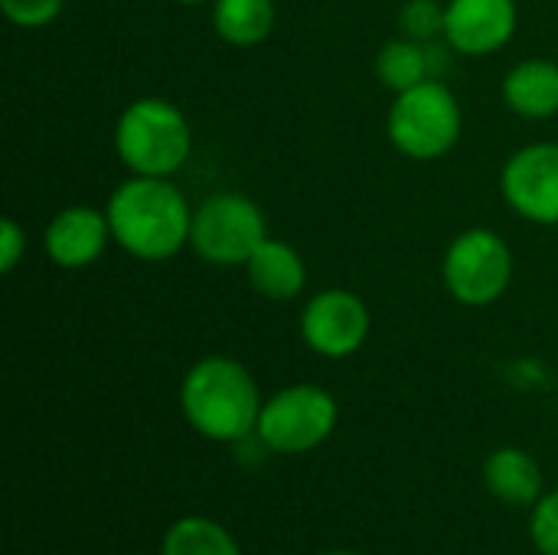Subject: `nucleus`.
<instances>
[{
  "label": "nucleus",
  "instance_id": "obj_1",
  "mask_svg": "<svg viewBox=\"0 0 558 555\" xmlns=\"http://www.w3.org/2000/svg\"><path fill=\"white\" fill-rule=\"evenodd\" d=\"M111 242L137 262H170L190 249L193 206L170 177L121 180L105 206Z\"/></svg>",
  "mask_w": 558,
  "mask_h": 555
},
{
  "label": "nucleus",
  "instance_id": "obj_2",
  "mask_svg": "<svg viewBox=\"0 0 558 555\" xmlns=\"http://www.w3.org/2000/svg\"><path fill=\"white\" fill-rule=\"evenodd\" d=\"M255 376L232 357L196 360L180 383V412L186 425L216 445H239L255 435L262 415Z\"/></svg>",
  "mask_w": 558,
  "mask_h": 555
},
{
  "label": "nucleus",
  "instance_id": "obj_3",
  "mask_svg": "<svg viewBox=\"0 0 558 555\" xmlns=\"http://www.w3.org/2000/svg\"><path fill=\"white\" fill-rule=\"evenodd\" d=\"M114 154L131 177H177L193 154V128L180 105L144 95L114 121Z\"/></svg>",
  "mask_w": 558,
  "mask_h": 555
},
{
  "label": "nucleus",
  "instance_id": "obj_4",
  "mask_svg": "<svg viewBox=\"0 0 558 555\" xmlns=\"http://www.w3.org/2000/svg\"><path fill=\"white\" fill-rule=\"evenodd\" d=\"M464 134V108L445 79H425L415 88L392 95L386 114L389 144L418 164L448 157Z\"/></svg>",
  "mask_w": 558,
  "mask_h": 555
},
{
  "label": "nucleus",
  "instance_id": "obj_5",
  "mask_svg": "<svg viewBox=\"0 0 558 555\" xmlns=\"http://www.w3.org/2000/svg\"><path fill=\"white\" fill-rule=\"evenodd\" d=\"M268 239L265 209L245 193H213L193 206L190 252L213 268H245Z\"/></svg>",
  "mask_w": 558,
  "mask_h": 555
},
{
  "label": "nucleus",
  "instance_id": "obj_6",
  "mask_svg": "<svg viewBox=\"0 0 558 555\" xmlns=\"http://www.w3.org/2000/svg\"><path fill=\"white\" fill-rule=\"evenodd\" d=\"M441 285L464 307H490L513 285V249L490 226L458 232L441 255Z\"/></svg>",
  "mask_w": 558,
  "mask_h": 555
},
{
  "label": "nucleus",
  "instance_id": "obj_7",
  "mask_svg": "<svg viewBox=\"0 0 558 555\" xmlns=\"http://www.w3.org/2000/svg\"><path fill=\"white\" fill-rule=\"evenodd\" d=\"M340 422L337 399L314 383H294L262 402L255 438L275 455H307L320 448Z\"/></svg>",
  "mask_w": 558,
  "mask_h": 555
},
{
  "label": "nucleus",
  "instance_id": "obj_8",
  "mask_svg": "<svg viewBox=\"0 0 558 555\" xmlns=\"http://www.w3.org/2000/svg\"><path fill=\"white\" fill-rule=\"evenodd\" d=\"M298 330L311 353L324 360H350L366 347L373 330V314L356 291L320 288L304 301Z\"/></svg>",
  "mask_w": 558,
  "mask_h": 555
},
{
  "label": "nucleus",
  "instance_id": "obj_9",
  "mask_svg": "<svg viewBox=\"0 0 558 555\" xmlns=\"http://www.w3.org/2000/svg\"><path fill=\"white\" fill-rule=\"evenodd\" d=\"M500 196L523 222L558 226V141L517 147L500 167Z\"/></svg>",
  "mask_w": 558,
  "mask_h": 555
},
{
  "label": "nucleus",
  "instance_id": "obj_10",
  "mask_svg": "<svg viewBox=\"0 0 558 555\" xmlns=\"http://www.w3.org/2000/svg\"><path fill=\"white\" fill-rule=\"evenodd\" d=\"M517 29V0H445V43L454 49V56H497L513 43Z\"/></svg>",
  "mask_w": 558,
  "mask_h": 555
},
{
  "label": "nucleus",
  "instance_id": "obj_11",
  "mask_svg": "<svg viewBox=\"0 0 558 555\" xmlns=\"http://www.w3.org/2000/svg\"><path fill=\"white\" fill-rule=\"evenodd\" d=\"M43 252L46 258L62 268V272H82L92 268L111 242V226L105 209L88 206V203H75V206H62L43 229Z\"/></svg>",
  "mask_w": 558,
  "mask_h": 555
},
{
  "label": "nucleus",
  "instance_id": "obj_12",
  "mask_svg": "<svg viewBox=\"0 0 558 555\" xmlns=\"http://www.w3.org/2000/svg\"><path fill=\"white\" fill-rule=\"evenodd\" d=\"M245 278L252 291L265 301H298L307 291V262L291 242L268 236L245 262Z\"/></svg>",
  "mask_w": 558,
  "mask_h": 555
},
{
  "label": "nucleus",
  "instance_id": "obj_13",
  "mask_svg": "<svg viewBox=\"0 0 558 555\" xmlns=\"http://www.w3.org/2000/svg\"><path fill=\"white\" fill-rule=\"evenodd\" d=\"M504 105L526 121H549L558 114V62L553 59H520L507 69L500 82Z\"/></svg>",
  "mask_w": 558,
  "mask_h": 555
},
{
  "label": "nucleus",
  "instance_id": "obj_14",
  "mask_svg": "<svg viewBox=\"0 0 558 555\" xmlns=\"http://www.w3.org/2000/svg\"><path fill=\"white\" fill-rule=\"evenodd\" d=\"M484 484L497 500L510 507H536L546 494L543 468L523 448H497L484 461Z\"/></svg>",
  "mask_w": 558,
  "mask_h": 555
},
{
  "label": "nucleus",
  "instance_id": "obj_15",
  "mask_svg": "<svg viewBox=\"0 0 558 555\" xmlns=\"http://www.w3.org/2000/svg\"><path fill=\"white\" fill-rule=\"evenodd\" d=\"M209 20H213L216 36L226 46L252 49L271 36L278 10H275V0H213Z\"/></svg>",
  "mask_w": 558,
  "mask_h": 555
},
{
  "label": "nucleus",
  "instance_id": "obj_16",
  "mask_svg": "<svg viewBox=\"0 0 558 555\" xmlns=\"http://www.w3.org/2000/svg\"><path fill=\"white\" fill-rule=\"evenodd\" d=\"M376 79L392 95H399L405 88H415L425 79H435L428 43H418V39H409V36L386 39L379 46V52H376Z\"/></svg>",
  "mask_w": 558,
  "mask_h": 555
},
{
  "label": "nucleus",
  "instance_id": "obj_17",
  "mask_svg": "<svg viewBox=\"0 0 558 555\" xmlns=\"http://www.w3.org/2000/svg\"><path fill=\"white\" fill-rule=\"evenodd\" d=\"M160 555H242L235 536L209 517H183L177 520L163 540Z\"/></svg>",
  "mask_w": 558,
  "mask_h": 555
},
{
  "label": "nucleus",
  "instance_id": "obj_18",
  "mask_svg": "<svg viewBox=\"0 0 558 555\" xmlns=\"http://www.w3.org/2000/svg\"><path fill=\"white\" fill-rule=\"evenodd\" d=\"M399 36L435 43L445 39V0H405L399 7Z\"/></svg>",
  "mask_w": 558,
  "mask_h": 555
},
{
  "label": "nucleus",
  "instance_id": "obj_19",
  "mask_svg": "<svg viewBox=\"0 0 558 555\" xmlns=\"http://www.w3.org/2000/svg\"><path fill=\"white\" fill-rule=\"evenodd\" d=\"M530 540L539 555H558V487L546 491L530 514Z\"/></svg>",
  "mask_w": 558,
  "mask_h": 555
},
{
  "label": "nucleus",
  "instance_id": "obj_20",
  "mask_svg": "<svg viewBox=\"0 0 558 555\" xmlns=\"http://www.w3.org/2000/svg\"><path fill=\"white\" fill-rule=\"evenodd\" d=\"M65 0H0L7 23L20 29H43L62 13Z\"/></svg>",
  "mask_w": 558,
  "mask_h": 555
},
{
  "label": "nucleus",
  "instance_id": "obj_21",
  "mask_svg": "<svg viewBox=\"0 0 558 555\" xmlns=\"http://www.w3.org/2000/svg\"><path fill=\"white\" fill-rule=\"evenodd\" d=\"M26 249H29L26 229L13 216H7L0 222V272L3 275H13L20 268V262L26 258Z\"/></svg>",
  "mask_w": 558,
  "mask_h": 555
},
{
  "label": "nucleus",
  "instance_id": "obj_22",
  "mask_svg": "<svg viewBox=\"0 0 558 555\" xmlns=\"http://www.w3.org/2000/svg\"><path fill=\"white\" fill-rule=\"evenodd\" d=\"M173 3H180V7H206L213 0H173Z\"/></svg>",
  "mask_w": 558,
  "mask_h": 555
},
{
  "label": "nucleus",
  "instance_id": "obj_23",
  "mask_svg": "<svg viewBox=\"0 0 558 555\" xmlns=\"http://www.w3.org/2000/svg\"><path fill=\"white\" fill-rule=\"evenodd\" d=\"M320 555H360V553H350V550H333V553H320Z\"/></svg>",
  "mask_w": 558,
  "mask_h": 555
}]
</instances>
